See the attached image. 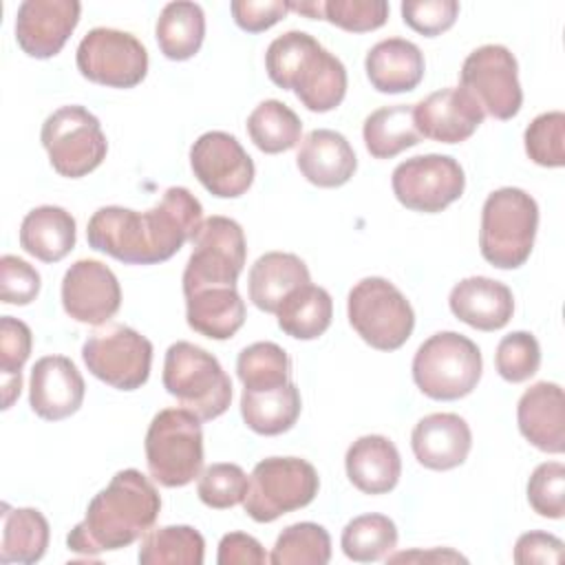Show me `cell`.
I'll return each mask as SVG.
<instances>
[{
	"mask_svg": "<svg viewBox=\"0 0 565 565\" xmlns=\"http://www.w3.org/2000/svg\"><path fill=\"white\" fill-rule=\"evenodd\" d=\"M203 223L201 201L181 185L163 192L161 201L135 212L121 205L99 207L86 227V241L126 265H154L172 258Z\"/></svg>",
	"mask_w": 565,
	"mask_h": 565,
	"instance_id": "obj_1",
	"label": "cell"
},
{
	"mask_svg": "<svg viewBox=\"0 0 565 565\" xmlns=\"http://www.w3.org/2000/svg\"><path fill=\"white\" fill-rule=\"evenodd\" d=\"M159 510L161 497L154 483L135 468L119 470L90 499L86 516L68 532L66 545L82 556L128 547L152 530Z\"/></svg>",
	"mask_w": 565,
	"mask_h": 565,
	"instance_id": "obj_2",
	"label": "cell"
},
{
	"mask_svg": "<svg viewBox=\"0 0 565 565\" xmlns=\"http://www.w3.org/2000/svg\"><path fill=\"white\" fill-rule=\"evenodd\" d=\"M269 79L282 90H294L311 113L338 108L347 95V68L313 35L287 31L265 53Z\"/></svg>",
	"mask_w": 565,
	"mask_h": 565,
	"instance_id": "obj_3",
	"label": "cell"
},
{
	"mask_svg": "<svg viewBox=\"0 0 565 565\" xmlns=\"http://www.w3.org/2000/svg\"><path fill=\"white\" fill-rule=\"evenodd\" d=\"M536 230V201L521 188H499L481 207V256L497 269H516L530 258Z\"/></svg>",
	"mask_w": 565,
	"mask_h": 565,
	"instance_id": "obj_4",
	"label": "cell"
},
{
	"mask_svg": "<svg viewBox=\"0 0 565 565\" xmlns=\"http://www.w3.org/2000/svg\"><path fill=\"white\" fill-rule=\"evenodd\" d=\"M163 388L201 422L221 417L232 402V380L205 349L179 340L163 360Z\"/></svg>",
	"mask_w": 565,
	"mask_h": 565,
	"instance_id": "obj_5",
	"label": "cell"
},
{
	"mask_svg": "<svg viewBox=\"0 0 565 565\" xmlns=\"http://www.w3.org/2000/svg\"><path fill=\"white\" fill-rule=\"evenodd\" d=\"M146 463L163 488L192 483L203 468L201 419L188 408L159 411L146 430Z\"/></svg>",
	"mask_w": 565,
	"mask_h": 565,
	"instance_id": "obj_6",
	"label": "cell"
},
{
	"mask_svg": "<svg viewBox=\"0 0 565 565\" xmlns=\"http://www.w3.org/2000/svg\"><path fill=\"white\" fill-rule=\"evenodd\" d=\"M483 371L479 347L457 333L439 331L419 344L413 358V380L430 399L452 402L470 395Z\"/></svg>",
	"mask_w": 565,
	"mask_h": 565,
	"instance_id": "obj_7",
	"label": "cell"
},
{
	"mask_svg": "<svg viewBox=\"0 0 565 565\" xmlns=\"http://www.w3.org/2000/svg\"><path fill=\"white\" fill-rule=\"evenodd\" d=\"M347 316L355 333L377 351L399 349L415 327V311L406 296L380 276L353 285L347 298Z\"/></svg>",
	"mask_w": 565,
	"mask_h": 565,
	"instance_id": "obj_8",
	"label": "cell"
},
{
	"mask_svg": "<svg viewBox=\"0 0 565 565\" xmlns=\"http://www.w3.org/2000/svg\"><path fill=\"white\" fill-rule=\"evenodd\" d=\"M320 488L316 468L300 457H267L249 475L243 508L256 523H271L282 514L309 505Z\"/></svg>",
	"mask_w": 565,
	"mask_h": 565,
	"instance_id": "obj_9",
	"label": "cell"
},
{
	"mask_svg": "<svg viewBox=\"0 0 565 565\" xmlns=\"http://www.w3.org/2000/svg\"><path fill=\"white\" fill-rule=\"evenodd\" d=\"M40 139L53 170L66 179L86 177L108 152L99 119L75 104L53 110L42 124Z\"/></svg>",
	"mask_w": 565,
	"mask_h": 565,
	"instance_id": "obj_10",
	"label": "cell"
},
{
	"mask_svg": "<svg viewBox=\"0 0 565 565\" xmlns=\"http://www.w3.org/2000/svg\"><path fill=\"white\" fill-rule=\"evenodd\" d=\"M245 258L243 227L227 216L205 218L192 236V254L183 269V294L201 287H236Z\"/></svg>",
	"mask_w": 565,
	"mask_h": 565,
	"instance_id": "obj_11",
	"label": "cell"
},
{
	"mask_svg": "<svg viewBox=\"0 0 565 565\" xmlns=\"http://www.w3.org/2000/svg\"><path fill=\"white\" fill-rule=\"evenodd\" d=\"M82 358L97 380L119 391H135L150 377L152 342L126 324H106L86 338Z\"/></svg>",
	"mask_w": 565,
	"mask_h": 565,
	"instance_id": "obj_12",
	"label": "cell"
},
{
	"mask_svg": "<svg viewBox=\"0 0 565 565\" xmlns=\"http://www.w3.org/2000/svg\"><path fill=\"white\" fill-rule=\"evenodd\" d=\"M77 71L88 82L110 88H132L148 73V51L128 31L90 29L75 53Z\"/></svg>",
	"mask_w": 565,
	"mask_h": 565,
	"instance_id": "obj_13",
	"label": "cell"
},
{
	"mask_svg": "<svg viewBox=\"0 0 565 565\" xmlns=\"http://www.w3.org/2000/svg\"><path fill=\"white\" fill-rule=\"evenodd\" d=\"M461 88L494 119H512L521 110L523 90L519 84L516 57L503 44H483L475 49L461 66Z\"/></svg>",
	"mask_w": 565,
	"mask_h": 565,
	"instance_id": "obj_14",
	"label": "cell"
},
{
	"mask_svg": "<svg viewBox=\"0 0 565 565\" xmlns=\"http://www.w3.org/2000/svg\"><path fill=\"white\" fill-rule=\"evenodd\" d=\"M395 199L424 214H435L455 203L466 188V174L448 154H419L402 161L391 177Z\"/></svg>",
	"mask_w": 565,
	"mask_h": 565,
	"instance_id": "obj_15",
	"label": "cell"
},
{
	"mask_svg": "<svg viewBox=\"0 0 565 565\" xmlns=\"http://www.w3.org/2000/svg\"><path fill=\"white\" fill-rule=\"evenodd\" d=\"M190 168L199 183L218 199H236L254 183V161L241 141L223 130L203 132L190 148Z\"/></svg>",
	"mask_w": 565,
	"mask_h": 565,
	"instance_id": "obj_16",
	"label": "cell"
},
{
	"mask_svg": "<svg viewBox=\"0 0 565 565\" xmlns=\"http://www.w3.org/2000/svg\"><path fill=\"white\" fill-rule=\"evenodd\" d=\"M62 307L82 324H106L121 307L117 276L102 260H75L62 278Z\"/></svg>",
	"mask_w": 565,
	"mask_h": 565,
	"instance_id": "obj_17",
	"label": "cell"
},
{
	"mask_svg": "<svg viewBox=\"0 0 565 565\" xmlns=\"http://www.w3.org/2000/svg\"><path fill=\"white\" fill-rule=\"evenodd\" d=\"M77 0H24L15 13L18 46L35 60L57 55L79 22Z\"/></svg>",
	"mask_w": 565,
	"mask_h": 565,
	"instance_id": "obj_18",
	"label": "cell"
},
{
	"mask_svg": "<svg viewBox=\"0 0 565 565\" xmlns=\"http://www.w3.org/2000/svg\"><path fill=\"white\" fill-rule=\"evenodd\" d=\"M415 126L422 137L439 143H461L483 124V108L461 86H448L413 104Z\"/></svg>",
	"mask_w": 565,
	"mask_h": 565,
	"instance_id": "obj_19",
	"label": "cell"
},
{
	"mask_svg": "<svg viewBox=\"0 0 565 565\" xmlns=\"http://www.w3.org/2000/svg\"><path fill=\"white\" fill-rule=\"evenodd\" d=\"M84 391V377L66 355H44L31 369L29 404L42 419L60 422L77 413Z\"/></svg>",
	"mask_w": 565,
	"mask_h": 565,
	"instance_id": "obj_20",
	"label": "cell"
},
{
	"mask_svg": "<svg viewBox=\"0 0 565 565\" xmlns=\"http://www.w3.org/2000/svg\"><path fill=\"white\" fill-rule=\"evenodd\" d=\"M415 459L428 470H452L461 466L472 448V433L457 413H430L411 433Z\"/></svg>",
	"mask_w": 565,
	"mask_h": 565,
	"instance_id": "obj_21",
	"label": "cell"
},
{
	"mask_svg": "<svg viewBox=\"0 0 565 565\" xmlns=\"http://www.w3.org/2000/svg\"><path fill=\"white\" fill-rule=\"evenodd\" d=\"M521 435L539 450L561 455L565 450V397L554 382L532 384L516 404Z\"/></svg>",
	"mask_w": 565,
	"mask_h": 565,
	"instance_id": "obj_22",
	"label": "cell"
},
{
	"mask_svg": "<svg viewBox=\"0 0 565 565\" xmlns=\"http://www.w3.org/2000/svg\"><path fill=\"white\" fill-rule=\"evenodd\" d=\"M450 311L472 329H503L514 313V296L505 282L488 276H470L459 280L448 296Z\"/></svg>",
	"mask_w": 565,
	"mask_h": 565,
	"instance_id": "obj_23",
	"label": "cell"
},
{
	"mask_svg": "<svg viewBox=\"0 0 565 565\" xmlns=\"http://www.w3.org/2000/svg\"><path fill=\"white\" fill-rule=\"evenodd\" d=\"M296 166L309 183L318 188H340L353 177L358 157L344 135L316 128L300 141Z\"/></svg>",
	"mask_w": 565,
	"mask_h": 565,
	"instance_id": "obj_24",
	"label": "cell"
},
{
	"mask_svg": "<svg viewBox=\"0 0 565 565\" xmlns=\"http://www.w3.org/2000/svg\"><path fill=\"white\" fill-rule=\"evenodd\" d=\"M371 86L380 93H408L424 79L426 62L419 46L404 38H388L371 46L364 57Z\"/></svg>",
	"mask_w": 565,
	"mask_h": 565,
	"instance_id": "obj_25",
	"label": "cell"
},
{
	"mask_svg": "<svg viewBox=\"0 0 565 565\" xmlns=\"http://www.w3.org/2000/svg\"><path fill=\"white\" fill-rule=\"evenodd\" d=\"M344 468L349 481L364 494L391 492L402 475V459L395 444L384 435L358 437L347 455Z\"/></svg>",
	"mask_w": 565,
	"mask_h": 565,
	"instance_id": "obj_26",
	"label": "cell"
},
{
	"mask_svg": "<svg viewBox=\"0 0 565 565\" xmlns=\"http://www.w3.org/2000/svg\"><path fill=\"white\" fill-rule=\"evenodd\" d=\"M183 296L190 329L210 340H227L245 322V302L236 287H201Z\"/></svg>",
	"mask_w": 565,
	"mask_h": 565,
	"instance_id": "obj_27",
	"label": "cell"
},
{
	"mask_svg": "<svg viewBox=\"0 0 565 565\" xmlns=\"http://www.w3.org/2000/svg\"><path fill=\"white\" fill-rule=\"evenodd\" d=\"M311 282L305 260L289 252H267L249 269V300L265 313H276L289 291Z\"/></svg>",
	"mask_w": 565,
	"mask_h": 565,
	"instance_id": "obj_28",
	"label": "cell"
},
{
	"mask_svg": "<svg viewBox=\"0 0 565 565\" xmlns=\"http://www.w3.org/2000/svg\"><path fill=\"white\" fill-rule=\"evenodd\" d=\"M77 225L60 205H40L20 223V247L42 263H57L75 247Z\"/></svg>",
	"mask_w": 565,
	"mask_h": 565,
	"instance_id": "obj_29",
	"label": "cell"
},
{
	"mask_svg": "<svg viewBox=\"0 0 565 565\" xmlns=\"http://www.w3.org/2000/svg\"><path fill=\"white\" fill-rule=\"evenodd\" d=\"M154 38L168 60L183 62L194 57L205 38V13L201 4L190 0L168 2L157 18Z\"/></svg>",
	"mask_w": 565,
	"mask_h": 565,
	"instance_id": "obj_30",
	"label": "cell"
},
{
	"mask_svg": "<svg viewBox=\"0 0 565 565\" xmlns=\"http://www.w3.org/2000/svg\"><path fill=\"white\" fill-rule=\"evenodd\" d=\"M302 402L300 391L294 382L274 388V391H247L243 388L241 395V417L249 430L274 437L287 433L298 415Z\"/></svg>",
	"mask_w": 565,
	"mask_h": 565,
	"instance_id": "obj_31",
	"label": "cell"
},
{
	"mask_svg": "<svg viewBox=\"0 0 565 565\" xmlns=\"http://www.w3.org/2000/svg\"><path fill=\"white\" fill-rule=\"evenodd\" d=\"M49 521L40 510L2 503L0 563H38L49 547Z\"/></svg>",
	"mask_w": 565,
	"mask_h": 565,
	"instance_id": "obj_32",
	"label": "cell"
},
{
	"mask_svg": "<svg viewBox=\"0 0 565 565\" xmlns=\"http://www.w3.org/2000/svg\"><path fill=\"white\" fill-rule=\"evenodd\" d=\"M276 316L278 327L287 335L296 340H316L331 324L333 300L324 287L307 282L287 294Z\"/></svg>",
	"mask_w": 565,
	"mask_h": 565,
	"instance_id": "obj_33",
	"label": "cell"
},
{
	"mask_svg": "<svg viewBox=\"0 0 565 565\" xmlns=\"http://www.w3.org/2000/svg\"><path fill=\"white\" fill-rule=\"evenodd\" d=\"M362 137L366 150L375 159H393L422 141L411 104L382 106L373 110L364 119Z\"/></svg>",
	"mask_w": 565,
	"mask_h": 565,
	"instance_id": "obj_34",
	"label": "cell"
},
{
	"mask_svg": "<svg viewBox=\"0 0 565 565\" xmlns=\"http://www.w3.org/2000/svg\"><path fill=\"white\" fill-rule=\"evenodd\" d=\"M141 565H201L205 541L190 525H163L143 534L139 545Z\"/></svg>",
	"mask_w": 565,
	"mask_h": 565,
	"instance_id": "obj_35",
	"label": "cell"
},
{
	"mask_svg": "<svg viewBox=\"0 0 565 565\" xmlns=\"http://www.w3.org/2000/svg\"><path fill=\"white\" fill-rule=\"evenodd\" d=\"M247 132L260 152L278 154L291 150L300 141L302 121L287 104L265 99L249 113Z\"/></svg>",
	"mask_w": 565,
	"mask_h": 565,
	"instance_id": "obj_36",
	"label": "cell"
},
{
	"mask_svg": "<svg viewBox=\"0 0 565 565\" xmlns=\"http://www.w3.org/2000/svg\"><path fill=\"white\" fill-rule=\"evenodd\" d=\"M340 545L347 558L355 563H375L395 550L397 527L386 514H360L344 525Z\"/></svg>",
	"mask_w": 565,
	"mask_h": 565,
	"instance_id": "obj_37",
	"label": "cell"
},
{
	"mask_svg": "<svg viewBox=\"0 0 565 565\" xmlns=\"http://www.w3.org/2000/svg\"><path fill=\"white\" fill-rule=\"evenodd\" d=\"M236 373L247 391H274L291 382V360L276 342H254L238 353Z\"/></svg>",
	"mask_w": 565,
	"mask_h": 565,
	"instance_id": "obj_38",
	"label": "cell"
},
{
	"mask_svg": "<svg viewBox=\"0 0 565 565\" xmlns=\"http://www.w3.org/2000/svg\"><path fill=\"white\" fill-rule=\"evenodd\" d=\"M331 561L329 532L311 521L287 525L269 554L274 565H327Z\"/></svg>",
	"mask_w": 565,
	"mask_h": 565,
	"instance_id": "obj_39",
	"label": "cell"
},
{
	"mask_svg": "<svg viewBox=\"0 0 565 565\" xmlns=\"http://www.w3.org/2000/svg\"><path fill=\"white\" fill-rule=\"evenodd\" d=\"M527 157L543 168L565 166V115L561 110L541 113L523 135Z\"/></svg>",
	"mask_w": 565,
	"mask_h": 565,
	"instance_id": "obj_40",
	"label": "cell"
},
{
	"mask_svg": "<svg viewBox=\"0 0 565 565\" xmlns=\"http://www.w3.org/2000/svg\"><path fill=\"white\" fill-rule=\"evenodd\" d=\"M497 371L503 380L519 384L530 380L541 366V347L530 331H512L503 335L494 353Z\"/></svg>",
	"mask_w": 565,
	"mask_h": 565,
	"instance_id": "obj_41",
	"label": "cell"
},
{
	"mask_svg": "<svg viewBox=\"0 0 565 565\" xmlns=\"http://www.w3.org/2000/svg\"><path fill=\"white\" fill-rule=\"evenodd\" d=\"M247 475L236 463H212L199 475L196 494L214 510H225L243 503L247 492Z\"/></svg>",
	"mask_w": 565,
	"mask_h": 565,
	"instance_id": "obj_42",
	"label": "cell"
},
{
	"mask_svg": "<svg viewBox=\"0 0 565 565\" xmlns=\"http://www.w3.org/2000/svg\"><path fill=\"white\" fill-rule=\"evenodd\" d=\"M527 501L536 514L547 519H563L565 466L561 461H545L534 468L527 481Z\"/></svg>",
	"mask_w": 565,
	"mask_h": 565,
	"instance_id": "obj_43",
	"label": "cell"
},
{
	"mask_svg": "<svg viewBox=\"0 0 565 565\" xmlns=\"http://www.w3.org/2000/svg\"><path fill=\"white\" fill-rule=\"evenodd\" d=\"M388 18V2L384 0H327L322 2V20L351 31L364 33L380 29Z\"/></svg>",
	"mask_w": 565,
	"mask_h": 565,
	"instance_id": "obj_44",
	"label": "cell"
},
{
	"mask_svg": "<svg viewBox=\"0 0 565 565\" xmlns=\"http://www.w3.org/2000/svg\"><path fill=\"white\" fill-rule=\"evenodd\" d=\"M42 278L26 260L4 254L0 258V300L4 305H29L38 298Z\"/></svg>",
	"mask_w": 565,
	"mask_h": 565,
	"instance_id": "obj_45",
	"label": "cell"
},
{
	"mask_svg": "<svg viewBox=\"0 0 565 565\" xmlns=\"http://www.w3.org/2000/svg\"><path fill=\"white\" fill-rule=\"evenodd\" d=\"M459 15V2L457 0H406L402 2V18L404 22L426 35L435 38L444 31H448Z\"/></svg>",
	"mask_w": 565,
	"mask_h": 565,
	"instance_id": "obj_46",
	"label": "cell"
},
{
	"mask_svg": "<svg viewBox=\"0 0 565 565\" xmlns=\"http://www.w3.org/2000/svg\"><path fill=\"white\" fill-rule=\"evenodd\" d=\"M31 329L11 316L0 318V373L22 375V366L31 355Z\"/></svg>",
	"mask_w": 565,
	"mask_h": 565,
	"instance_id": "obj_47",
	"label": "cell"
},
{
	"mask_svg": "<svg viewBox=\"0 0 565 565\" xmlns=\"http://www.w3.org/2000/svg\"><path fill=\"white\" fill-rule=\"evenodd\" d=\"M230 9L236 26L247 33L267 31L291 11L289 0H234Z\"/></svg>",
	"mask_w": 565,
	"mask_h": 565,
	"instance_id": "obj_48",
	"label": "cell"
},
{
	"mask_svg": "<svg viewBox=\"0 0 565 565\" xmlns=\"http://www.w3.org/2000/svg\"><path fill=\"white\" fill-rule=\"evenodd\" d=\"M514 563H561L563 561V541L547 532H525L514 543Z\"/></svg>",
	"mask_w": 565,
	"mask_h": 565,
	"instance_id": "obj_49",
	"label": "cell"
},
{
	"mask_svg": "<svg viewBox=\"0 0 565 565\" xmlns=\"http://www.w3.org/2000/svg\"><path fill=\"white\" fill-rule=\"evenodd\" d=\"M267 561L265 547L245 532H230L218 543V565H265Z\"/></svg>",
	"mask_w": 565,
	"mask_h": 565,
	"instance_id": "obj_50",
	"label": "cell"
},
{
	"mask_svg": "<svg viewBox=\"0 0 565 565\" xmlns=\"http://www.w3.org/2000/svg\"><path fill=\"white\" fill-rule=\"evenodd\" d=\"M391 563H399V561H435V563H444V561H466V556L452 552V550H441V547H435L430 552H399V554H393L388 556Z\"/></svg>",
	"mask_w": 565,
	"mask_h": 565,
	"instance_id": "obj_51",
	"label": "cell"
},
{
	"mask_svg": "<svg viewBox=\"0 0 565 565\" xmlns=\"http://www.w3.org/2000/svg\"><path fill=\"white\" fill-rule=\"evenodd\" d=\"M22 388V375H2V408H11Z\"/></svg>",
	"mask_w": 565,
	"mask_h": 565,
	"instance_id": "obj_52",
	"label": "cell"
},
{
	"mask_svg": "<svg viewBox=\"0 0 565 565\" xmlns=\"http://www.w3.org/2000/svg\"><path fill=\"white\" fill-rule=\"evenodd\" d=\"M289 9L307 15L311 20H322V0H307V2H289Z\"/></svg>",
	"mask_w": 565,
	"mask_h": 565,
	"instance_id": "obj_53",
	"label": "cell"
}]
</instances>
